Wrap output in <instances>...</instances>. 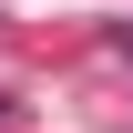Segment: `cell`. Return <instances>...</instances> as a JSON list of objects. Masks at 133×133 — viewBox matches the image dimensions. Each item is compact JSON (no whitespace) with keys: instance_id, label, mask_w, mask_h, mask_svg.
I'll return each mask as SVG.
<instances>
[{"instance_id":"obj_1","label":"cell","mask_w":133,"mask_h":133,"mask_svg":"<svg viewBox=\"0 0 133 133\" xmlns=\"http://www.w3.org/2000/svg\"><path fill=\"white\" fill-rule=\"evenodd\" d=\"M0 123H10V113H0Z\"/></svg>"}]
</instances>
